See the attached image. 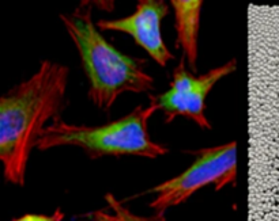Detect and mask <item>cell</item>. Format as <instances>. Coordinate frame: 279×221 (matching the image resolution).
<instances>
[{"mask_svg": "<svg viewBox=\"0 0 279 221\" xmlns=\"http://www.w3.org/2000/svg\"><path fill=\"white\" fill-rule=\"evenodd\" d=\"M157 108L149 102L136 106L126 115L101 125L70 124L59 117L51 122L40 137L37 149L46 152L53 148H79L91 160L102 158L136 156L158 159L169 153V148L151 139L149 122Z\"/></svg>", "mask_w": 279, "mask_h": 221, "instance_id": "obj_3", "label": "cell"}, {"mask_svg": "<svg viewBox=\"0 0 279 221\" xmlns=\"http://www.w3.org/2000/svg\"><path fill=\"white\" fill-rule=\"evenodd\" d=\"M60 20L79 55L87 98L98 110L109 114L123 94L151 95L155 82L146 71V60L121 52L102 36L90 3L60 14Z\"/></svg>", "mask_w": 279, "mask_h": 221, "instance_id": "obj_2", "label": "cell"}, {"mask_svg": "<svg viewBox=\"0 0 279 221\" xmlns=\"http://www.w3.org/2000/svg\"><path fill=\"white\" fill-rule=\"evenodd\" d=\"M10 221H65V213L60 208L55 209L52 213H25L14 217Z\"/></svg>", "mask_w": 279, "mask_h": 221, "instance_id": "obj_9", "label": "cell"}, {"mask_svg": "<svg viewBox=\"0 0 279 221\" xmlns=\"http://www.w3.org/2000/svg\"><path fill=\"white\" fill-rule=\"evenodd\" d=\"M193 162L188 168L173 178L152 186L147 193L152 200L149 208L157 213L177 208L185 203L197 191L211 186L221 191L237 182V141L221 146L204 147L192 152Z\"/></svg>", "mask_w": 279, "mask_h": 221, "instance_id": "obj_4", "label": "cell"}, {"mask_svg": "<svg viewBox=\"0 0 279 221\" xmlns=\"http://www.w3.org/2000/svg\"><path fill=\"white\" fill-rule=\"evenodd\" d=\"M237 67V58H230L206 74L196 75L188 68L184 58H180L173 68L168 90L149 95V101L162 114L165 124H171L176 118H187L200 129L211 130L213 125L207 117V98L218 83L235 74Z\"/></svg>", "mask_w": 279, "mask_h": 221, "instance_id": "obj_5", "label": "cell"}, {"mask_svg": "<svg viewBox=\"0 0 279 221\" xmlns=\"http://www.w3.org/2000/svg\"><path fill=\"white\" fill-rule=\"evenodd\" d=\"M171 6L174 14L176 48L181 51V58H184L188 68L196 74L203 1L172 0Z\"/></svg>", "mask_w": 279, "mask_h": 221, "instance_id": "obj_7", "label": "cell"}, {"mask_svg": "<svg viewBox=\"0 0 279 221\" xmlns=\"http://www.w3.org/2000/svg\"><path fill=\"white\" fill-rule=\"evenodd\" d=\"M70 70L44 60L29 79L0 96V162L8 184L23 187L29 160L41 134L62 117Z\"/></svg>", "mask_w": 279, "mask_h": 221, "instance_id": "obj_1", "label": "cell"}, {"mask_svg": "<svg viewBox=\"0 0 279 221\" xmlns=\"http://www.w3.org/2000/svg\"><path fill=\"white\" fill-rule=\"evenodd\" d=\"M104 200H105L107 206L90 212L87 215L90 221H168L165 213L154 212L150 216L133 213L132 210L128 209L113 193H107Z\"/></svg>", "mask_w": 279, "mask_h": 221, "instance_id": "obj_8", "label": "cell"}, {"mask_svg": "<svg viewBox=\"0 0 279 221\" xmlns=\"http://www.w3.org/2000/svg\"><path fill=\"white\" fill-rule=\"evenodd\" d=\"M168 15L169 4L165 0H139L132 14L121 18H102L97 20V26L101 32L129 36L154 63L161 68H166L174 60L162 33V22Z\"/></svg>", "mask_w": 279, "mask_h": 221, "instance_id": "obj_6", "label": "cell"}]
</instances>
